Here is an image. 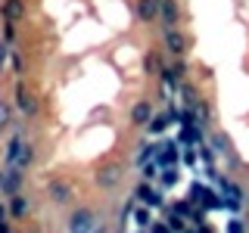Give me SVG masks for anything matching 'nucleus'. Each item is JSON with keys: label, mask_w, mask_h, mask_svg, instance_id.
Listing matches in <instances>:
<instances>
[{"label": "nucleus", "mask_w": 249, "mask_h": 233, "mask_svg": "<svg viewBox=\"0 0 249 233\" xmlns=\"http://www.w3.org/2000/svg\"><path fill=\"white\" fill-rule=\"evenodd\" d=\"M168 227H171V233H184V217L178 212H171L168 215Z\"/></svg>", "instance_id": "b1692460"}, {"label": "nucleus", "mask_w": 249, "mask_h": 233, "mask_svg": "<svg viewBox=\"0 0 249 233\" xmlns=\"http://www.w3.org/2000/svg\"><path fill=\"white\" fill-rule=\"evenodd\" d=\"M178 159H181V146H178V143H162V146H159V155H156L159 168L178 165Z\"/></svg>", "instance_id": "9d476101"}, {"label": "nucleus", "mask_w": 249, "mask_h": 233, "mask_svg": "<svg viewBox=\"0 0 249 233\" xmlns=\"http://www.w3.org/2000/svg\"><path fill=\"white\" fill-rule=\"evenodd\" d=\"M159 177V162H146L143 165V181H156Z\"/></svg>", "instance_id": "393cba45"}, {"label": "nucleus", "mask_w": 249, "mask_h": 233, "mask_svg": "<svg viewBox=\"0 0 249 233\" xmlns=\"http://www.w3.org/2000/svg\"><path fill=\"white\" fill-rule=\"evenodd\" d=\"M47 193H50V199L56 202V205H69V202L75 199L72 183H66V181H50L47 183Z\"/></svg>", "instance_id": "0eeeda50"}, {"label": "nucleus", "mask_w": 249, "mask_h": 233, "mask_svg": "<svg viewBox=\"0 0 249 233\" xmlns=\"http://www.w3.org/2000/svg\"><path fill=\"white\" fill-rule=\"evenodd\" d=\"M31 162H35V146L31 143H22V150H19V159H16V168H22L25 171Z\"/></svg>", "instance_id": "6ab92c4d"}, {"label": "nucleus", "mask_w": 249, "mask_h": 233, "mask_svg": "<svg viewBox=\"0 0 249 233\" xmlns=\"http://www.w3.org/2000/svg\"><path fill=\"white\" fill-rule=\"evenodd\" d=\"M0 221H6V208L3 205H0Z\"/></svg>", "instance_id": "473e14b6"}, {"label": "nucleus", "mask_w": 249, "mask_h": 233, "mask_svg": "<svg viewBox=\"0 0 249 233\" xmlns=\"http://www.w3.org/2000/svg\"><path fill=\"white\" fill-rule=\"evenodd\" d=\"M93 181H97L100 190H112V186H119V183H122V165H119V162L100 165L97 174H93Z\"/></svg>", "instance_id": "f03ea898"}, {"label": "nucleus", "mask_w": 249, "mask_h": 233, "mask_svg": "<svg viewBox=\"0 0 249 233\" xmlns=\"http://www.w3.org/2000/svg\"><path fill=\"white\" fill-rule=\"evenodd\" d=\"M199 233H212V227H202V230H199Z\"/></svg>", "instance_id": "72a5a7b5"}, {"label": "nucleus", "mask_w": 249, "mask_h": 233, "mask_svg": "<svg viewBox=\"0 0 249 233\" xmlns=\"http://www.w3.org/2000/svg\"><path fill=\"white\" fill-rule=\"evenodd\" d=\"M134 199H140L143 205H150V208H159V205H162V193L153 190L150 183H140L137 190H134Z\"/></svg>", "instance_id": "9b49d317"}, {"label": "nucleus", "mask_w": 249, "mask_h": 233, "mask_svg": "<svg viewBox=\"0 0 249 233\" xmlns=\"http://www.w3.org/2000/svg\"><path fill=\"white\" fill-rule=\"evenodd\" d=\"M159 10H162V0H137V19L146 22V25L159 19Z\"/></svg>", "instance_id": "1a4fd4ad"}, {"label": "nucleus", "mask_w": 249, "mask_h": 233, "mask_svg": "<svg viewBox=\"0 0 249 233\" xmlns=\"http://www.w3.org/2000/svg\"><path fill=\"white\" fill-rule=\"evenodd\" d=\"M0 13H3V19H10V22L25 19V0H3V3H0Z\"/></svg>", "instance_id": "f8f14e48"}, {"label": "nucleus", "mask_w": 249, "mask_h": 233, "mask_svg": "<svg viewBox=\"0 0 249 233\" xmlns=\"http://www.w3.org/2000/svg\"><path fill=\"white\" fill-rule=\"evenodd\" d=\"M143 68H146V72H162V66H159V56H156V53L150 50V53H146V56H143Z\"/></svg>", "instance_id": "5701e85b"}, {"label": "nucleus", "mask_w": 249, "mask_h": 233, "mask_svg": "<svg viewBox=\"0 0 249 233\" xmlns=\"http://www.w3.org/2000/svg\"><path fill=\"white\" fill-rule=\"evenodd\" d=\"M171 121H175L171 115H153V118H150V124H146V131H150V134H162V131H165Z\"/></svg>", "instance_id": "a211bd4d"}, {"label": "nucleus", "mask_w": 249, "mask_h": 233, "mask_svg": "<svg viewBox=\"0 0 249 233\" xmlns=\"http://www.w3.org/2000/svg\"><path fill=\"white\" fill-rule=\"evenodd\" d=\"M150 233H171V227H168V221H153Z\"/></svg>", "instance_id": "a878e982"}, {"label": "nucleus", "mask_w": 249, "mask_h": 233, "mask_svg": "<svg viewBox=\"0 0 249 233\" xmlns=\"http://www.w3.org/2000/svg\"><path fill=\"white\" fill-rule=\"evenodd\" d=\"M6 124H10V106H6V103H0V131H3Z\"/></svg>", "instance_id": "bb28decb"}, {"label": "nucleus", "mask_w": 249, "mask_h": 233, "mask_svg": "<svg viewBox=\"0 0 249 233\" xmlns=\"http://www.w3.org/2000/svg\"><path fill=\"white\" fill-rule=\"evenodd\" d=\"M6 56H10V47H6L3 41H0V68L6 66Z\"/></svg>", "instance_id": "c756f323"}, {"label": "nucleus", "mask_w": 249, "mask_h": 233, "mask_svg": "<svg viewBox=\"0 0 249 233\" xmlns=\"http://www.w3.org/2000/svg\"><path fill=\"white\" fill-rule=\"evenodd\" d=\"M134 224H137V227H143V230H150V224H153L150 212H146V208H137V212H134Z\"/></svg>", "instance_id": "4be33fe9"}, {"label": "nucleus", "mask_w": 249, "mask_h": 233, "mask_svg": "<svg viewBox=\"0 0 249 233\" xmlns=\"http://www.w3.org/2000/svg\"><path fill=\"white\" fill-rule=\"evenodd\" d=\"M162 37H165V50L171 53V56L181 59L184 53H187V37H184L178 28H165V34H162Z\"/></svg>", "instance_id": "6e6552de"}, {"label": "nucleus", "mask_w": 249, "mask_h": 233, "mask_svg": "<svg viewBox=\"0 0 249 233\" xmlns=\"http://www.w3.org/2000/svg\"><path fill=\"white\" fill-rule=\"evenodd\" d=\"M178 177H181V171H178V165H168V168H162L159 181H162V186H175V183H178Z\"/></svg>", "instance_id": "412c9836"}, {"label": "nucleus", "mask_w": 249, "mask_h": 233, "mask_svg": "<svg viewBox=\"0 0 249 233\" xmlns=\"http://www.w3.org/2000/svg\"><path fill=\"white\" fill-rule=\"evenodd\" d=\"M3 34H6V41H13V37H16V22H10V19H6V25H3Z\"/></svg>", "instance_id": "cd10ccee"}, {"label": "nucleus", "mask_w": 249, "mask_h": 233, "mask_svg": "<svg viewBox=\"0 0 249 233\" xmlns=\"http://www.w3.org/2000/svg\"><path fill=\"white\" fill-rule=\"evenodd\" d=\"M0 233H10V224L6 221H0Z\"/></svg>", "instance_id": "2f4dec72"}, {"label": "nucleus", "mask_w": 249, "mask_h": 233, "mask_svg": "<svg viewBox=\"0 0 249 233\" xmlns=\"http://www.w3.org/2000/svg\"><path fill=\"white\" fill-rule=\"evenodd\" d=\"M16 109H19L22 115H35L37 112V100H35V93H31L25 84H16Z\"/></svg>", "instance_id": "39448f33"}, {"label": "nucleus", "mask_w": 249, "mask_h": 233, "mask_svg": "<svg viewBox=\"0 0 249 233\" xmlns=\"http://www.w3.org/2000/svg\"><path fill=\"white\" fill-rule=\"evenodd\" d=\"M240 205H243V190H240L237 183H231V181H221V208L237 212Z\"/></svg>", "instance_id": "20e7f679"}, {"label": "nucleus", "mask_w": 249, "mask_h": 233, "mask_svg": "<svg viewBox=\"0 0 249 233\" xmlns=\"http://www.w3.org/2000/svg\"><path fill=\"white\" fill-rule=\"evenodd\" d=\"M22 143H25V140H22L19 134H13V137H10V143H6V150H3V162H6V165H16V159H19V150H22Z\"/></svg>", "instance_id": "2eb2a0df"}, {"label": "nucleus", "mask_w": 249, "mask_h": 233, "mask_svg": "<svg viewBox=\"0 0 249 233\" xmlns=\"http://www.w3.org/2000/svg\"><path fill=\"white\" fill-rule=\"evenodd\" d=\"M156 155H159V143H143L140 152H137V162L146 165V162H156Z\"/></svg>", "instance_id": "aec40b11"}, {"label": "nucleus", "mask_w": 249, "mask_h": 233, "mask_svg": "<svg viewBox=\"0 0 249 233\" xmlns=\"http://www.w3.org/2000/svg\"><path fill=\"white\" fill-rule=\"evenodd\" d=\"M190 202H193V205H206V208H221L218 196L209 190V186H202V183H193L190 186Z\"/></svg>", "instance_id": "423d86ee"}, {"label": "nucleus", "mask_w": 249, "mask_h": 233, "mask_svg": "<svg viewBox=\"0 0 249 233\" xmlns=\"http://www.w3.org/2000/svg\"><path fill=\"white\" fill-rule=\"evenodd\" d=\"M228 233H246L243 221H231V224H228Z\"/></svg>", "instance_id": "c85d7f7f"}, {"label": "nucleus", "mask_w": 249, "mask_h": 233, "mask_svg": "<svg viewBox=\"0 0 249 233\" xmlns=\"http://www.w3.org/2000/svg\"><path fill=\"white\" fill-rule=\"evenodd\" d=\"M212 146H215L218 155H228L231 162H237V159H233V152H231V140L224 137V134H215V137H212Z\"/></svg>", "instance_id": "f3484780"}, {"label": "nucleus", "mask_w": 249, "mask_h": 233, "mask_svg": "<svg viewBox=\"0 0 249 233\" xmlns=\"http://www.w3.org/2000/svg\"><path fill=\"white\" fill-rule=\"evenodd\" d=\"M150 118H153V103H150V100L134 103V109H131V121H134V124H150Z\"/></svg>", "instance_id": "4468645a"}, {"label": "nucleus", "mask_w": 249, "mask_h": 233, "mask_svg": "<svg viewBox=\"0 0 249 233\" xmlns=\"http://www.w3.org/2000/svg\"><path fill=\"white\" fill-rule=\"evenodd\" d=\"M22 181H25V171L16 168V165H6L0 171V193H6V196H13V193H19Z\"/></svg>", "instance_id": "7ed1b4c3"}, {"label": "nucleus", "mask_w": 249, "mask_h": 233, "mask_svg": "<svg viewBox=\"0 0 249 233\" xmlns=\"http://www.w3.org/2000/svg\"><path fill=\"white\" fill-rule=\"evenodd\" d=\"M184 162H187V165H196V152L187 150V152H184Z\"/></svg>", "instance_id": "7c9ffc66"}, {"label": "nucleus", "mask_w": 249, "mask_h": 233, "mask_svg": "<svg viewBox=\"0 0 249 233\" xmlns=\"http://www.w3.org/2000/svg\"><path fill=\"white\" fill-rule=\"evenodd\" d=\"M93 233H106V230H103V227H100V230H93Z\"/></svg>", "instance_id": "f704fd0d"}, {"label": "nucleus", "mask_w": 249, "mask_h": 233, "mask_svg": "<svg viewBox=\"0 0 249 233\" xmlns=\"http://www.w3.org/2000/svg\"><path fill=\"white\" fill-rule=\"evenodd\" d=\"M69 233H93L97 230V217H93L90 208H75L69 215V224H66Z\"/></svg>", "instance_id": "f257e3e1"}, {"label": "nucleus", "mask_w": 249, "mask_h": 233, "mask_svg": "<svg viewBox=\"0 0 249 233\" xmlns=\"http://www.w3.org/2000/svg\"><path fill=\"white\" fill-rule=\"evenodd\" d=\"M13 202H10V212H13V217H25L28 215V208H31V202L22 196V193H13L10 196Z\"/></svg>", "instance_id": "dca6fc26"}, {"label": "nucleus", "mask_w": 249, "mask_h": 233, "mask_svg": "<svg viewBox=\"0 0 249 233\" xmlns=\"http://www.w3.org/2000/svg\"><path fill=\"white\" fill-rule=\"evenodd\" d=\"M162 22H165V28H175L178 25V19H181V10H178V0H162Z\"/></svg>", "instance_id": "ddd939ff"}]
</instances>
